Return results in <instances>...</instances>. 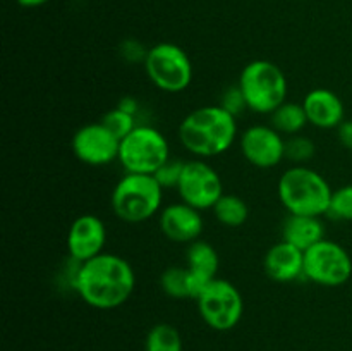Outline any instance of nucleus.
<instances>
[{
    "mask_svg": "<svg viewBox=\"0 0 352 351\" xmlns=\"http://www.w3.org/2000/svg\"><path fill=\"white\" fill-rule=\"evenodd\" d=\"M136 274L129 262L116 253H100L79 265L74 291L86 305L96 310H113L131 298Z\"/></svg>",
    "mask_w": 352,
    "mask_h": 351,
    "instance_id": "f257e3e1",
    "label": "nucleus"
},
{
    "mask_svg": "<svg viewBox=\"0 0 352 351\" xmlns=\"http://www.w3.org/2000/svg\"><path fill=\"white\" fill-rule=\"evenodd\" d=\"M179 141L196 158H212L226 153L236 143L239 127L236 116L222 105L199 107L179 124Z\"/></svg>",
    "mask_w": 352,
    "mask_h": 351,
    "instance_id": "f03ea898",
    "label": "nucleus"
},
{
    "mask_svg": "<svg viewBox=\"0 0 352 351\" xmlns=\"http://www.w3.org/2000/svg\"><path fill=\"white\" fill-rule=\"evenodd\" d=\"M278 200L291 215H327L333 189L329 181L308 165H291L277 184Z\"/></svg>",
    "mask_w": 352,
    "mask_h": 351,
    "instance_id": "7ed1b4c3",
    "label": "nucleus"
},
{
    "mask_svg": "<svg viewBox=\"0 0 352 351\" xmlns=\"http://www.w3.org/2000/svg\"><path fill=\"white\" fill-rule=\"evenodd\" d=\"M164 191L155 176L126 172L113 186L110 203L120 220L141 224L162 212Z\"/></svg>",
    "mask_w": 352,
    "mask_h": 351,
    "instance_id": "20e7f679",
    "label": "nucleus"
},
{
    "mask_svg": "<svg viewBox=\"0 0 352 351\" xmlns=\"http://www.w3.org/2000/svg\"><path fill=\"white\" fill-rule=\"evenodd\" d=\"M241 92L246 98L248 110L270 116L284 102H287V78L275 62L256 58L248 62L239 74Z\"/></svg>",
    "mask_w": 352,
    "mask_h": 351,
    "instance_id": "39448f33",
    "label": "nucleus"
},
{
    "mask_svg": "<svg viewBox=\"0 0 352 351\" xmlns=\"http://www.w3.org/2000/svg\"><path fill=\"white\" fill-rule=\"evenodd\" d=\"M143 65L148 79L165 93H181L188 89L195 74L188 52L168 41L148 48Z\"/></svg>",
    "mask_w": 352,
    "mask_h": 351,
    "instance_id": "423d86ee",
    "label": "nucleus"
},
{
    "mask_svg": "<svg viewBox=\"0 0 352 351\" xmlns=\"http://www.w3.org/2000/svg\"><path fill=\"white\" fill-rule=\"evenodd\" d=\"M168 158V140L153 126H136L120 140L119 162L126 172L153 176Z\"/></svg>",
    "mask_w": 352,
    "mask_h": 351,
    "instance_id": "0eeeda50",
    "label": "nucleus"
},
{
    "mask_svg": "<svg viewBox=\"0 0 352 351\" xmlns=\"http://www.w3.org/2000/svg\"><path fill=\"white\" fill-rule=\"evenodd\" d=\"M195 301L203 322L213 330L226 332L234 329L243 319V295L227 279H213L208 286H205Z\"/></svg>",
    "mask_w": 352,
    "mask_h": 351,
    "instance_id": "6e6552de",
    "label": "nucleus"
},
{
    "mask_svg": "<svg viewBox=\"0 0 352 351\" xmlns=\"http://www.w3.org/2000/svg\"><path fill=\"white\" fill-rule=\"evenodd\" d=\"M352 275L349 251L332 240H322L305 251V277L325 288L344 286Z\"/></svg>",
    "mask_w": 352,
    "mask_h": 351,
    "instance_id": "1a4fd4ad",
    "label": "nucleus"
},
{
    "mask_svg": "<svg viewBox=\"0 0 352 351\" xmlns=\"http://www.w3.org/2000/svg\"><path fill=\"white\" fill-rule=\"evenodd\" d=\"M181 202L192 209L212 210L223 195V182L219 172L203 158L188 160L177 184Z\"/></svg>",
    "mask_w": 352,
    "mask_h": 351,
    "instance_id": "9d476101",
    "label": "nucleus"
},
{
    "mask_svg": "<svg viewBox=\"0 0 352 351\" xmlns=\"http://www.w3.org/2000/svg\"><path fill=\"white\" fill-rule=\"evenodd\" d=\"M120 140L102 123L79 127L72 136V151L79 162L91 167H103L119 160Z\"/></svg>",
    "mask_w": 352,
    "mask_h": 351,
    "instance_id": "9b49d317",
    "label": "nucleus"
},
{
    "mask_svg": "<svg viewBox=\"0 0 352 351\" xmlns=\"http://www.w3.org/2000/svg\"><path fill=\"white\" fill-rule=\"evenodd\" d=\"M241 153L258 169H274L285 160V136L270 124H254L239 136Z\"/></svg>",
    "mask_w": 352,
    "mask_h": 351,
    "instance_id": "f8f14e48",
    "label": "nucleus"
},
{
    "mask_svg": "<svg viewBox=\"0 0 352 351\" xmlns=\"http://www.w3.org/2000/svg\"><path fill=\"white\" fill-rule=\"evenodd\" d=\"M107 243V227L100 217L93 213H82L76 217L67 233L69 258L85 264L96 255L103 253Z\"/></svg>",
    "mask_w": 352,
    "mask_h": 351,
    "instance_id": "ddd939ff",
    "label": "nucleus"
},
{
    "mask_svg": "<svg viewBox=\"0 0 352 351\" xmlns=\"http://www.w3.org/2000/svg\"><path fill=\"white\" fill-rule=\"evenodd\" d=\"M158 226L164 236L172 243L191 244L199 240L205 222L199 210L192 209L188 203L179 202L162 209L158 215Z\"/></svg>",
    "mask_w": 352,
    "mask_h": 351,
    "instance_id": "4468645a",
    "label": "nucleus"
},
{
    "mask_svg": "<svg viewBox=\"0 0 352 351\" xmlns=\"http://www.w3.org/2000/svg\"><path fill=\"white\" fill-rule=\"evenodd\" d=\"M306 117L318 129H337L346 120V107L342 98L329 88H315L302 100Z\"/></svg>",
    "mask_w": 352,
    "mask_h": 351,
    "instance_id": "2eb2a0df",
    "label": "nucleus"
},
{
    "mask_svg": "<svg viewBox=\"0 0 352 351\" xmlns=\"http://www.w3.org/2000/svg\"><path fill=\"white\" fill-rule=\"evenodd\" d=\"M263 268L275 282H294L305 277V251L287 241H278L263 258Z\"/></svg>",
    "mask_w": 352,
    "mask_h": 351,
    "instance_id": "dca6fc26",
    "label": "nucleus"
},
{
    "mask_svg": "<svg viewBox=\"0 0 352 351\" xmlns=\"http://www.w3.org/2000/svg\"><path fill=\"white\" fill-rule=\"evenodd\" d=\"M186 267H188L189 275L192 282V295L196 299L199 292L208 286L213 279L219 277L220 257L215 248L206 241H195L188 244L186 250Z\"/></svg>",
    "mask_w": 352,
    "mask_h": 351,
    "instance_id": "f3484780",
    "label": "nucleus"
},
{
    "mask_svg": "<svg viewBox=\"0 0 352 351\" xmlns=\"http://www.w3.org/2000/svg\"><path fill=\"white\" fill-rule=\"evenodd\" d=\"M282 240L294 244L301 251H306L325 240V226L320 217L291 215L289 213L282 226Z\"/></svg>",
    "mask_w": 352,
    "mask_h": 351,
    "instance_id": "a211bd4d",
    "label": "nucleus"
},
{
    "mask_svg": "<svg viewBox=\"0 0 352 351\" xmlns=\"http://www.w3.org/2000/svg\"><path fill=\"white\" fill-rule=\"evenodd\" d=\"M305 107L298 102H284L275 112L270 114V126L275 127L282 136H294L301 134L308 126Z\"/></svg>",
    "mask_w": 352,
    "mask_h": 351,
    "instance_id": "6ab92c4d",
    "label": "nucleus"
},
{
    "mask_svg": "<svg viewBox=\"0 0 352 351\" xmlns=\"http://www.w3.org/2000/svg\"><path fill=\"white\" fill-rule=\"evenodd\" d=\"M212 210L215 213V219L226 227H241L243 224H246L248 217H250V206L237 195L223 193L222 198L215 203Z\"/></svg>",
    "mask_w": 352,
    "mask_h": 351,
    "instance_id": "aec40b11",
    "label": "nucleus"
},
{
    "mask_svg": "<svg viewBox=\"0 0 352 351\" xmlns=\"http://www.w3.org/2000/svg\"><path fill=\"white\" fill-rule=\"evenodd\" d=\"M160 288L167 296L174 299H192V282L188 267H168L160 275Z\"/></svg>",
    "mask_w": 352,
    "mask_h": 351,
    "instance_id": "412c9836",
    "label": "nucleus"
},
{
    "mask_svg": "<svg viewBox=\"0 0 352 351\" xmlns=\"http://www.w3.org/2000/svg\"><path fill=\"white\" fill-rule=\"evenodd\" d=\"M144 351H184L181 334L170 323H157L148 330Z\"/></svg>",
    "mask_w": 352,
    "mask_h": 351,
    "instance_id": "4be33fe9",
    "label": "nucleus"
},
{
    "mask_svg": "<svg viewBox=\"0 0 352 351\" xmlns=\"http://www.w3.org/2000/svg\"><path fill=\"white\" fill-rule=\"evenodd\" d=\"M316 155V145L311 138L294 134L285 138V160L292 165H306Z\"/></svg>",
    "mask_w": 352,
    "mask_h": 351,
    "instance_id": "5701e85b",
    "label": "nucleus"
},
{
    "mask_svg": "<svg viewBox=\"0 0 352 351\" xmlns=\"http://www.w3.org/2000/svg\"><path fill=\"white\" fill-rule=\"evenodd\" d=\"M327 215L333 220L352 222V184L333 189Z\"/></svg>",
    "mask_w": 352,
    "mask_h": 351,
    "instance_id": "b1692460",
    "label": "nucleus"
},
{
    "mask_svg": "<svg viewBox=\"0 0 352 351\" xmlns=\"http://www.w3.org/2000/svg\"><path fill=\"white\" fill-rule=\"evenodd\" d=\"M100 123H102L107 129L112 131V133L116 134L119 140H124V138H126L127 134H129L131 131L138 126L136 116L124 112V110H120L119 107L109 110V112L102 117V120H100Z\"/></svg>",
    "mask_w": 352,
    "mask_h": 351,
    "instance_id": "393cba45",
    "label": "nucleus"
},
{
    "mask_svg": "<svg viewBox=\"0 0 352 351\" xmlns=\"http://www.w3.org/2000/svg\"><path fill=\"white\" fill-rule=\"evenodd\" d=\"M186 160H179V158H168L157 172H155V179L158 181V184L164 189H177L179 181H181L182 171H184Z\"/></svg>",
    "mask_w": 352,
    "mask_h": 351,
    "instance_id": "a878e982",
    "label": "nucleus"
},
{
    "mask_svg": "<svg viewBox=\"0 0 352 351\" xmlns=\"http://www.w3.org/2000/svg\"><path fill=\"white\" fill-rule=\"evenodd\" d=\"M219 105H222L227 112H230L232 116H239L244 110L248 109L246 98H244L243 92H241L239 85H234L226 88V92L222 93V98H220Z\"/></svg>",
    "mask_w": 352,
    "mask_h": 351,
    "instance_id": "bb28decb",
    "label": "nucleus"
},
{
    "mask_svg": "<svg viewBox=\"0 0 352 351\" xmlns=\"http://www.w3.org/2000/svg\"><path fill=\"white\" fill-rule=\"evenodd\" d=\"M337 138H339L340 145L347 150H352V120H344L339 127H337Z\"/></svg>",
    "mask_w": 352,
    "mask_h": 351,
    "instance_id": "cd10ccee",
    "label": "nucleus"
},
{
    "mask_svg": "<svg viewBox=\"0 0 352 351\" xmlns=\"http://www.w3.org/2000/svg\"><path fill=\"white\" fill-rule=\"evenodd\" d=\"M117 107H119L120 110H124V112L133 114V116H136V112L140 110V103H138V100L133 98V96H124V98H120Z\"/></svg>",
    "mask_w": 352,
    "mask_h": 351,
    "instance_id": "c85d7f7f",
    "label": "nucleus"
},
{
    "mask_svg": "<svg viewBox=\"0 0 352 351\" xmlns=\"http://www.w3.org/2000/svg\"><path fill=\"white\" fill-rule=\"evenodd\" d=\"M19 6L23 7H28V9H34V7H41L45 6V3H48L50 0H16Z\"/></svg>",
    "mask_w": 352,
    "mask_h": 351,
    "instance_id": "c756f323",
    "label": "nucleus"
}]
</instances>
